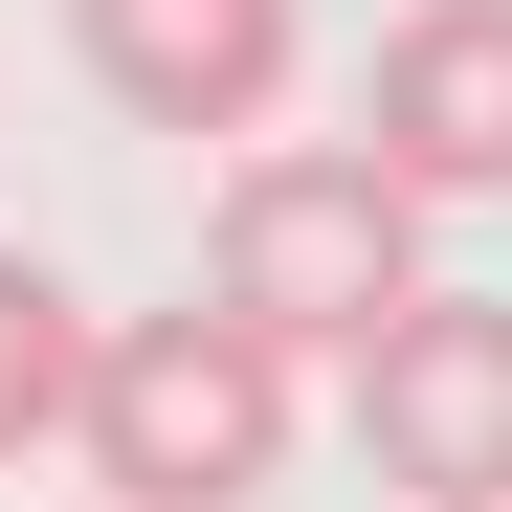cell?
<instances>
[{"mask_svg": "<svg viewBox=\"0 0 512 512\" xmlns=\"http://www.w3.org/2000/svg\"><path fill=\"white\" fill-rule=\"evenodd\" d=\"M357 156L401 201H512V0H401L379 90H357Z\"/></svg>", "mask_w": 512, "mask_h": 512, "instance_id": "cell-4", "label": "cell"}, {"mask_svg": "<svg viewBox=\"0 0 512 512\" xmlns=\"http://www.w3.org/2000/svg\"><path fill=\"white\" fill-rule=\"evenodd\" d=\"M357 446H379V490H423V512H512V290H446V268H423V290L379 312Z\"/></svg>", "mask_w": 512, "mask_h": 512, "instance_id": "cell-3", "label": "cell"}, {"mask_svg": "<svg viewBox=\"0 0 512 512\" xmlns=\"http://www.w3.org/2000/svg\"><path fill=\"white\" fill-rule=\"evenodd\" d=\"M67 45H90V90L134 134H268L290 112V0H67Z\"/></svg>", "mask_w": 512, "mask_h": 512, "instance_id": "cell-5", "label": "cell"}, {"mask_svg": "<svg viewBox=\"0 0 512 512\" xmlns=\"http://www.w3.org/2000/svg\"><path fill=\"white\" fill-rule=\"evenodd\" d=\"M290 423H312V379L268 357V334H223V312H90L67 446H90L112 512H268L290 490Z\"/></svg>", "mask_w": 512, "mask_h": 512, "instance_id": "cell-2", "label": "cell"}, {"mask_svg": "<svg viewBox=\"0 0 512 512\" xmlns=\"http://www.w3.org/2000/svg\"><path fill=\"white\" fill-rule=\"evenodd\" d=\"M67 401H90V312H67V268H45V245H0V468H23V446H67Z\"/></svg>", "mask_w": 512, "mask_h": 512, "instance_id": "cell-6", "label": "cell"}, {"mask_svg": "<svg viewBox=\"0 0 512 512\" xmlns=\"http://www.w3.org/2000/svg\"><path fill=\"white\" fill-rule=\"evenodd\" d=\"M423 290V201L379 179L357 134H268V156H223V223H201V312L223 334H268V357H379V312Z\"/></svg>", "mask_w": 512, "mask_h": 512, "instance_id": "cell-1", "label": "cell"}]
</instances>
